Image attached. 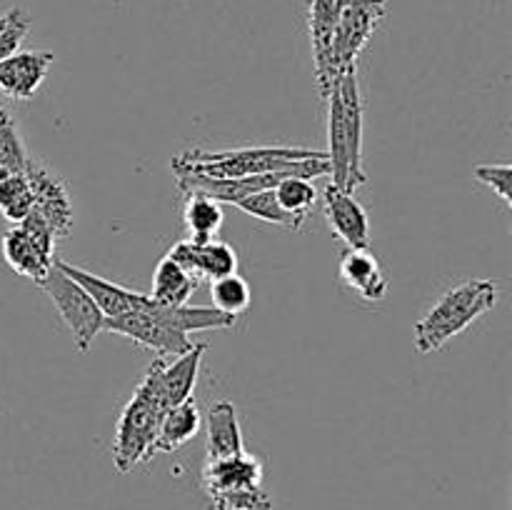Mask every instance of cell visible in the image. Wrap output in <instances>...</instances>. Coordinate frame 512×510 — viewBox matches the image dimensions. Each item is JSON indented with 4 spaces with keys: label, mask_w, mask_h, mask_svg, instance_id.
<instances>
[{
    "label": "cell",
    "mask_w": 512,
    "mask_h": 510,
    "mask_svg": "<svg viewBox=\"0 0 512 510\" xmlns=\"http://www.w3.org/2000/svg\"><path fill=\"white\" fill-rule=\"evenodd\" d=\"M25 178L33 190V210L53 230L55 240L68 238L73 230V203H70L68 188L55 170L40 160L30 158L25 165Z\"/></svg>",
    "instance_id": "9"
},
{
    "label": "cell",
    "mask_w": 512,
    "mask_h": 510,
    "mask_svg": "<svg viewBox=\"0 0 512 510\" xmlns=\"http://www.w3.org/2000/svg\"><path fill=\"white\" fill-rule=\"evenodd\" d=\"M340 283L350 290V293L360 295L368 303H380L388 295V278L383 273L380 260L365 250H345L340 258Z\"/></svg>",
    "instance_id": "15"
},
{
    "label": "cell",
    "mask_w": 512,
    "mask_h": 510,
    "mask_svg": "<svg viewBox=\"0 0 512 510\" xmlns=\"http://www.w3.org/2000/svg\"><path fill=\"white\" fill-rule=\"evenodd\" d=\"M38 288L43 290V293L53 300L55 308H58V315L63 318V323L68 325L70 333H73V343L75 348H78V353H88L95 335L103 330L105 323L103 310L95 305V300L90 298L88 290H85L78 280L70 278L68 273H63L58 263H53V268H50V273L40 280Z\"/></svg>",
    "instance_id": "5"
},
{
    "label": "cell",
    "mask_w": 512,
    "mask_h": 510,
    "mask_svg": "<svg viewBox=\"0 0 512 510\" xmlns=\"http://www.w3.org/2000/svg\"><path fill=\"white\" fill-rule=\"evenodd\" d=\"M200 423H203V415H200L198 403L193 398L165 410L163 420H160L158 438H155L153 445V455L173 453V450L183 448L188 440L198 435Z\"/></svg>",
    "instance_id": "17"
},
{
    "label": "cell",
    "mask_w": 512,
    "mask_h": 510,
    "mask_svg": "<svg viewBox=\"0 0 512 510\" xmlns=\"http://www.w3.org/2000/svg\"><path fill=\"white\" fill-rule=\"evenodd\" d=\"M163 413L165 403L158 385V365L153 360L115 425L113 463L118 473H130L138 463L153 458V445Z\"/></svg>",
    "instance_id": "4"
},
{
    "label": "cell",
    "mask_w": 512,
    "mask_h": 510,
    "mask_svg": "<svg viewBox=\"0 0 512 510\" xmlns=\"http://www.w3.org/2000/svg\"><path fill=\"white\" fill-rule=\"evenodd\" d=\"M500 288L493 280H465L448 293L440 295L438 303L415 323V348L428 355L443 348L448 340L463 333L465 328L483 318L498 305Z\"/></svg>",
    "instance_id": "3"
},
{
    "label": "cell",
    "mask_w": 512,
    "mask_h": 510,
    "mask_svg": "<svg viewBox=\"0 0 512 510\" xmlns=\"http://www.w3.org/2000/svg\"><path fill=\"white\" fill-rule=\"evenodd\" d=\"M195 253H198V268L203 280H218L238 273V253L233 245L223 243V240L213 238L205 243H195Z\"/></svg>",
    "instance_id": "23"
},
{
    "label": "cell",
    "mask_w": 512,
    "mask_h": 510,
    "mask_svg": "<svg viewBox=\"0 0 512 510\" xmlns=\"http://www.w3.org/2000/svg\"><path fill=\"white\" fill-rule=\"evenodd\" d=\"M205 455L208 460L233 458L245 450L243 430H240L238 410L230 400H218L205 413Z\"/></svg>",
    "instance_id": "16"
},
{
    "label": "cell",
    "mask_w": 512,
    "mask_h": 510,
    "mask_svg": "<svg viewBox=\"0 0 512 510\" xmlns=\"http://www.w3.org/2000/svg\"><path fill=\"white\" fill-rule=\"evenodd\" d=\"M255 488H263V463L248 450L233 458L205 460L203 490L208 493L210 503Z\"/></svg>",
    "instance_id": "10"
},
{
    "label": "cell",
    "mask_w": 512,
    "mask_h": 510,
    "mask_svg": "<svg viewBox=\"0 0 512 510\" xmlns=\"http://www.w3.org/2000/svg\"><path fill=\"white\" fill-rule=\"evenodd\" d=\"M48 50H15L0 60V90L13 100H30L53 68Z\"/></svg>",
    "instance_id": "12"
},
{
    "label": "cell",
    "mask_w": 512,
    "mask_h": 510,
    "mask_svg": "<svg viewBox=\"0 0 512 510\" xmlns=\"http://www.w3.org/2000/svg\"><path fill=\"white\" fill-rule=\"evenodd\" d=\"M388 13L385 0H350L335 23L333 38H330V78L335 80L353 70L360 53L365 50L368 40L383 23Z\"/></svg>",
    "instance_id": "6"
},
{
    "label": "cell",
    "mask_w": 512,
    "mask_h": 510,
    "mask_svg": "<svg viewBox=\"0 0 512 510\" xmlns=\"http://www.w3.org/2000/svg\"><path fill=\"white\" fill-rule=\"evenodd\" d=\"M165 255H168V258L173 260V263L178 265V268L183 270V273L188 275L193 283H198V285L203 283V275H200V268H198V253H195L193 240H188V238L178 240V243H175Z\"/></svg>",
    "instance_id": "27"
},
{
    "label": "cell",
    "mask_w": 512,
    "mask_h": 510,
    "mask_svg": "<svg viewBox=\"0 0 512 510\" xmlns=\"http://www.w3.org/2000/svg\"><path fill=\"white\" fill-rule=\"evenodd\" d=\"M205 350H208V343H193V348L185 350L183 355H175L170 363L165 358H155V365H158V385L165 410L193 398Z\"/></svg>",
    "instance_id": "14"
},
{
    "label": "cell",
    "mask_w": 512,
    "mask_h": 510,
    "mask_svg": "<svg viewBox=\"0 0 512 510\" xmlns=\"http://www.w3.org/2000/svg\"><path fill=\"white\" fill-rule=\"evenodd\" d=\"M210 298H213L215 310L238 320V315H243L253 303V290H250L248 280L233 273L225 275V278L210 280Z\"/></svg>",
    "instance_id": "21"
},
{
    "label": "cell",
    "mask_w": 512,
    "mask_h": 510,
    "mask_svg": "<svg viewBox=\"0 0 512 510\" xmlns=\"http://www.w3.org/2000/svg\"><path fill=\"white\" fill-rule=\"evenodd\" d=\"M143 298L145 293H135L133 310L118 315V318H105L103 330L123 335V338L153 350L158 358H168V355L175 358V355H183L185 350L193 348V340H190L188 335L178 333V330L168 328V325H163L160 320L150 318L143 310Z\"/></svg>",
    "instance_id": "8"
},
{
    "label": "cell",
    "mask_w": 512,
    "mask_h": 510,
    "mask_svg": "<svg viewBox=\"0 0 512 510\" xmlns=\"http://www.w3.org/2000/svg\"><path fill=\"white\" fill-rule=\"evenodd\" d=\"M473 178L493 188L498 198L512 208V165L508 163H483L475 165Z\"/></svg>",
    "instance_id": "26"
},
{
    "label": "cell",
    "mask_w": 512,
    "mask_h": 510,
    "mask_svg": "<svg viewBox=\"0 0 512 510\" xmlns=\"http://www.w3.org/2000/svg\"><path fill=\"white\" fill-rule=\"evenodd\" d=\"M30 30V18L23 8H13L0 15V60L13 55L20 48Z\"/></svg>",
    "instance_id": "25"
},
{
    "label": "cell",
    "mask_w": 512,
    "mask_h": 510,
    "mask_svg": "<svg viewBox=\"0 0 512 510\" xmlns=\"http://www.w3.org/2000/svg\"><path fill=\"white\" fill-rule=\"evenodd\" d=\"M33 210V190L25 173H10L0 178V213L13 225L23 223Z\"/></svg>",
    "instance_id": "22"
},
{
    "label": "cell",
    "mask_w": 512,
    "mask_h": 510,
    "mask_svg": "<svg viewBox=\"0 0 512 510\" xmlns=\"http://www.w3.org/2000/svg\"><path fill=\"white\" fill-rule=\"evenodd\" d=\"M183 225L188 240H193V243L213 240L223 228V208H220L218 200L203 193H185Z\"/></svg>",
    "instance_id": "18"
},
{
    "label": "cell",
    "mask_w": 512,
    "mask_h": 510,
    "mask_svg": "<svg viewBox=\"0 0 512 510\" xmlns=\"http://www.w3.org/2000/svg\"><path fill=\"white\" fill-rule=\"evenodd\" d=\"M348 3L350 0H310V45H313L315 78H318V88L323 98H328L330 88H333V78H330V38H333L335 23H338L340 13Z\"/></svg>",
    "instance_id": "13"
},
{
    "label": "cell",
    "mask_w": 512,
    "mask_h": 510,
    "mask_svg": "<svg viewBox=\"0 0 512 510\" xmlns=\"http://www.w3.org/2000/svg\"><path fill=\"white\" fill-rule=\"evenodd\" d=\"M323 210L330 230L348 250L370 248V220L353 193L330 183L323 193Z\"/></svg>",
    "instance_id": "11"
},
{
    "label": "cell",
    "mask_w": 512,
    "mask_h": 510,
    "mask_svg": "<svg viewBox=\"0 0 512 510\" xmlns=\"http://www.w3.org/2000/svg\"><path fill=\"white\" fill-rule=\"evenodd\" d=\"M235 208L245 210L248 215H253V218H258V220H265V223L283 225V228L295 230L293 220H290L288 215H285V210L280 208V203H278V198H275L273 188L248 195V198H243L240 203H235Z\"/></svg>",
    "instance_id": "24"
},
{
    "label": "cell",
    "mask_w": 512,
    "mask_h": 510,
    "mask_svg": "<svg viewBox=\"0 0 512 510\" xmlns=\"http://www.w3.org/2000/svg\"><path fill=\"white\" fill-rule=\"evenodd\" d=\"M275 198H278L280 208L285 210L290 220H293L295 230L305 223L313 205L318 203V190H315L313 180L298 178V175H288L275 185Z\"/></svg>",
    "instance_id": "20"
},
{
    "label": "cell",
    "mask_w": 512,
    "mask_h": 510,
    "mask_svg": "<svg viewBox=\"0 0 512 510\" xmlns=\"http://www.w3.org/2000/svg\"><path fill=\"white\" fill-rule=\"evenodd\" d=\"M328 163L333 185L355 193L368 183L363 165V95L358 70H345L328 93Z\"/></svg>",
    "instance_id": "2"
},
{
    "label": "cell",
    "mask_w": 512,
    "mask_h": 510,
    "mask_svg": "<svg viewBox=\"0 0 512 510\" xmlns=\"http://www.w3.org/2000/svg\"><path fill=\"white\" fill-rule=\"evenodd\" d=\"M175 175H200V178H245L263 173H298L300 178L330 175L328 153L310 148H285V145H255L233 150H185L173 158Z\"/></svg>",
    "instance_id": "1"
},
{
    "label": "cell",
    "mask_w": 512,
    "mask_h": 510,
    "mask_svg": "<svg viewBox=\"0 0 512 510\" xmlns=\"http://www.w3.org/2000/svg\"><path fill=\"white\" fill-rule=\"evenodd\" d=\"M198 288V283L188 278L168 255H163L155 268L153 275V290H150V298L155 303H163V305H185L193 295V290Z\"/></svg>",
    "instance_id": "19"
},
{
    "label": "cell",
    "mask_w": 512,
    "mask_h": 510,
    "mask_svg": "<svg viewBox=\"0 0 512 510\" xmlns=\"http://www.w3.org/2000/svg\"><path fill=\"white\" fill-rule=\"evenodd\" d=\"M3 258L10 268L35 285L50 273L55 263V235L35 210L23 223L3 233Z\"/></svg>",
    "instance_id": "7"
}]
</instances>
